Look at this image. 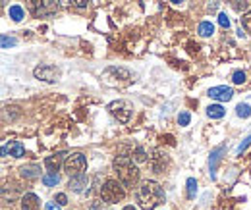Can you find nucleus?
Masks as SVG:
<instances>
[{"label":"nucleus","instance_id":"9","mask_svg":"<svg viewBox=\"0 0 251 210\" xmlns=\"http://www.w3.org/2000/svg\"><path fill=\"white\" fill-rule=\"evenodd\" d=\"M64 156H66L64 152L52 154V156H47V158H45V166H47V170H49V172H58V168L66 162Z\"/></svg>","mask_w":251,"mask_h":210},{"label":"nucleus","instance_id":"19","mask_svg":"<svg viewBox=\"0 0 251 210\" xmlns=\"http://www.w3.org/2000/svg\"><path fill=\"white\" fill-rule=\"evenodd\" d=\"M236 114H238V118H244V120H246V118H250V116H251V106H250V104H246V102H244V104H238Z\"/></svg>","mask_w":251,"mask_h":210},{"label":"nucleus","instance_id":"8","mask_svg":"<svg viewBox=\"0 0 251 210\" xmlns=\"http://www.w3.org/2000/svg\"><path fill=\"white\" fill-rule=\"evenodd\" d=\"M89 185V178H87V174L83 172V174H79V176H74L72 180H70V189L72 191H75V193H85L87 187Z\"/></svg>","mask_w":251,"mask_h":210},{"label":"nucleus","instance_id":"32","mask_svg":"<svg viewBox=\"0 0 251 210\" xmlns=\"http://www.w3.org/2000/svg\"><path fill=\"white\" fill-rule=\"evenodd\" d=\"M58 2H60L62 6H70V4H72V0H58Z\"/></svg>","mask_w":251,"mask_h":210},{"label":"nucleus","instance_id":"28","mask_svg":"<svg viewBox=\"0 0 251 210\" xmlns=\"http://www.w3.org/2000/svg\"><path fill=\"white\" fill-rule=\"evenodd\" d=\"M45 210H62V205H58L56 201H54V203H47V205H45Z\"/></svg>","mask_w":251,"mask_h":210},{"label":"nucleus","instance_id":"22","mask_svg":"<svg viewBox=\"0 0 251 210\" xmlns=\"http://www.w3.org/2000/svg\"><path fill=\"white\" fill-rule=\"evenodd\" d=\"M242 27H244L246 33L251 35V12H246V14L242 16Z\"/></svg>","mask_w":251,"mask_h":210},{"label":"nucleus","instance_id":"31","mask_svg":"<svg viewBox=\"0 0 251 210\" xmlns=\"http://www.w3.org/2000/svg\"><path fill=\"white\" fill-rule=\"evenodd\" d=\"M74 4H75L77 8H85V6L89 4V0H74Z\"/></svg>","mask_w":251,"mask_h":210},{"label":"nucleus","instance_id":"3","mask_svg":"<svg viewBox=\"0 0 251 210\" xmlns=\"http://www.w3.org/2000/svg\"><path fill=\"white\" fill-rule=\"evenodd\" d=\"M100 197H102L104 203L114 205V203L124 201L126 191H124V187L116 180H108V181H104V185H102V189H100Z\"/></svg>","mask_w":251,"mask_h":210},{"label":"nucleus","instance_id":"29","mask_svg":"<svg viewBox=\"0 0 251 210\" xmlns=\"http://www.w3.org/2000/svg\"><path fill=\"white\" fill-rule=\"evenodd\" d=\"M54 201H56V203H58V205H68V197H66V195H64V193H58V195H56V199H54Z\"/></svg>","mask_w":251,"mask_h":210},{"label":"nucleus","instance_id":"2","mask_svg":"<svg viewBox=\"0 0 251 210\" xmlns=\"http://www.w3.org/2000/svg\"><path fill=\"white\" fill-rule=\"evenodd\" d=\"M112 168L118 174V180L122 181L126 187H133L139 181V170L129 156H116L112 162Z\"/></svg>","mask_w":251,"mask_h":210},{"label":"nucleus","instance_id":"34","mask_svg":"<svg viewBox=\"0 0 251 210\" xmlns=\"http://www.w3.org/2000/svg\"><path fill=\"white\" fill-rule=\"evenodd\" d=\"M170 2H174V4H182L184 0H170Z\"/></svg>","mask_w":251,"mask_h":210},{"label":"nucleus","instance_id":"13","mask_svg":"<svg viewBox=\"0 0 251 210\" xmlns=\"http://www.w3.org/2000/svg\"><path fill=\"white\" fill-rule=\"evenodd\" d=\"M20 174H22V178H25V180H35V178L41 176V168H39L37 164H27V166H22V168H20Z\"/></svg>","mask_w":251,"mask_h":210},{"label":"nucleus","instance_id":"5","mask_svg":"<svg viewBox=\"0 0 251 210\" xmlns=\"http://www.w3.org/2000/svg\"><path fill=\"white\" fill-rule=\"evenodd\" d=\"M108 110H110V114L116 118L118 121H129L131 118V106H129V102H126V100H116V102H112L110 106H108Z\"/></svg>","mask_w":251,"mask_h":210},{"label":"nucleus","instance_id":"7","mask_svg":"<svg viewBox=\"0 0 251 210\" xmlns=\"http://www.w3.org/2000/svg\"><path fill=\"white\" fill-rule=\"evenodd\" d=\"M207 94H209L213 100H219V102H228V100L234 96V91H232V87L219 85V87H211Z\"/></svg>","mask_w":251,"mask_h":210},{"label":"nucleus","instance_id":"20","mask_svg":"<svg viewBox=\"0 0 251 210\" xmlns=\"http://www.w3.org/2000/svg\"><path fill=\"white\" fill-rule=\"evenodd\" d=\"M186 185H188V199H195V195H197V181L193 180V178H189L186 181Z\"/></svg>","mask_w":251,"mask_h":210},{"label":"nucleus","instance_id":"15","mask_svg":"<svg viewBox=\"0 0 251 210\" xmlns=\"http://www.w3.org/2000/svg\"><path fill=\"white\" fill-rule=\"evenodd\" d=\"M8 14H10V18H12L14 22H22V20L25 18V12H24V8H22V6H18V4H14V6H10V10H8Z\"/></svg>","mask_w":251,"mask_h":210},{"label":"nucleus","instance_id":"12","mask_svg":"<svg viewBox=\"0 0 251 210\" xmlns=\"http://www.w3.org/2000/svg\"><path fill=\"white\" fill-rule=\"evenodd\" d=\"M25 4H27V8H29V12L35 14L37 18L49 14V10H47V2H43V0H25Z\"/></svg>","mask_w":251,"mask_h":210},{"label":"nucleus","instance_id":"21","mask_svg":"<svg viewBox=\"0 0 251 210\" xmlns=\"http://www.w3.org/2000/svg\"><path fill=\"white\" fill-rule=\"evenodd\" d=\"M133 160L135 162H145L147 160V152H145L143 147H135V150H133Z\"/></svg>","mask_w":251,"mask_h":210},{"label":"nucleus","instance_id":"14","mask_svg":"<svg viewBox=\"0 0 251 210\" xmlns=\"http://www.w3.org/2000/svg\"><path fill=\"white\" fill-rule=\"evenodd\" d=\"M224 114H226V110H224L220 104H211V106L207 108V116H209L211 120H220V118H224Z\"/></svg>","mask_w":251,"mask_h":210},{"label":"nucleus","instance_id":"11","mask_svg":"<svg viewBox=\"0 0 251 210\" xmlns=\"http://www.w3.org/2000/svg\"><path fill=\"white\" fill-rule=\"evenodd\" d=\"M41 209V201L35 193H25L22 197V210H39Z\"/></svg>","mask_w":251,"mask_h":210},{"label":"nucleus","instance_id":"23","mask_svg":"<svg viewBox=\"0 0 251 210\" xmlns=\"http://www.w3.org/2000/svg\"><path fill=\"white\" fill-rule=\"evenodd\" d=\"M232 81H234L236 85H242V83H246V73H244V71H234V75H232Z\"/></svg>","mask_w":251,"mask_h":210},{"label":"nucleus","instance_id":"30","mask_svg":"<svg viewBox=\"0 0 251 210\" xmlns=\"http://www.w3.org/2000/svg\"><path fill=\"white\" fill-rule=\"evenodd\" d=\"M91 209L93 210H106V207H104L100 201H93V203H91Z\"/></svg>","mask_w":251,"mask_h":210},{"label":"nucleus","instance_id":"26","mask_svg":"<svg viewBox=\"0 0 251 210\" xmlns=\"http://www.w3.org/2000/svg\"><path fill=\"white\" fill-rule=\"evenodd\" d=\"M189 120H191V118H189L188 112H182V114L178 116V123H180V125H184V127H186V125L189 123Z\"/></svg>","mask_w":251,"mask_h":210},{"label":"nucleus","instance_id":"18","mask_svg":"<svg viewBox=\"0 0 251 210\" xmlns=\"http://www.w3.org/2000/svg\"><path fill=\"white\" fill-rule=\"evenodd\" d=\"M215 33V25L211 22H201L199 23V35L201 37H211Z\"/></svg>","mask_w":251,"mask_h":210},{"label":"nucleus","instance_id":"1","mask_svg":"<svg viewBox=\"0 0 251 210\" xmlns=\"http://www.w3.org/2000/svg\"><path fill=\"white\" fill-rule=\"evenodd\" d=\"M135 199L143 210H155L164 203V191L157 181H143L135 191Z\"/></svg>","mask_w":251,"mask_h":210},{"label":"nucleus","instance_id":"16","mask_svg":"<svg viewBox=\"0 0 251 210\" xmlns=\"http://www.w3.org/2000/svg\"><path fill=\"white\" fill-rule=\"evenodd\" d=\"M58 181H60V176H58L56 172H49V174L43 176V183H45L47 187H56Z\"/></svg>","mask_w":251,"mask_h":210},{"label":"nucleus","instance_id":"24","mask_svg":"<svg viewBox=\"0 0 251 210\" xmlns=\"http://www.w3.org/2000/svg\"><path fill=\"white\" fill-rule=\"evenodd\" d=\"M16 43H18V41H16V39H12V37H6V35L2 37V48H8V47H14Z\"/></svg>","mask_w":251,"mask_h":210},{"label":"nucleus","instance_id":"27","mask_svg":"<svg viewBox=\"0 0 251 210\" xmlns=\"http://www.w3.org/2000/svg\"><path fill=\"white\" fill-rule=\"evenodd\" d=\"M250 145H251V135H250V137H248V139H244V143H242V145L238 147V154H242V152H244V150L248 149Z\"/></svg>","mask_w":251,"mask_h":210},{"label":"nucleus","instance_id":"10","mask_svg":"<svg viewBox=\"0 0 251 210\" xmlns=\"http://www.w3.org/2000/svg\"><path fill=\"white\" fill-rule=\"evenodd\" d=\"M2 154L4 156H14V158H22L24 154H25V149H24V145L20 143V141H12L10 145H6L4 149H2Z\"/></svg>","mask_w":251,"mask_h":210},{"label":"nucleus","instance_id":"4","mask_svg":"<svg viewBox=\"0 0 251 210\" xmlns=\"http://www.w3.org/2000/svg\"><path fill=\"white\" fill-rule=\"evenodd\" d=\"M85 168H87V160H85V156H83L81 152H74V154H70V156L66 158V162H64V172H66L70 178L83 174Z\"/></svg>","mask_w":251,"mask_h":210},{"label":"nucleus","instance_id":"33","mask_svg":"<svg viewBox=\"0 0 251 210\" xmlns=\"http://www.w3.org/2000/svg\"><path fill=\"white\" fill-rule=\"evenodd\" d=\"M122 210H137V209H135V207H131V205H127V207H124Z\"/></svg>","mask_w":251,"mask_h":210},{"label":"nucleus","instance_id":"17","mask_svg":"<svg viewBox=\"0 0 251 210\" xmlns=\"http://www.w3.org/2000/svg\"><path fill=\"white\" fill-rule=\"evenodd\" d=\"M222 147H217V149L211 152V176L215 178V172H217V164H219V158H220V152H222Z\"/></svg>","mask_w":251,"mask_h":210},{"label":"nucleus","instance_id":"25","mask_svg":"<svg viewBox=\"0 0 251 210\" xmlns=\"http://www.w3.org/2000/svg\"><path fill=\"white\" fill-rule=\"evenodd\" d=\"M219 23H220V27H224V29L230 27V20L226 18V14H219Z\"/></svg>","mask_w":251,"mask_h":210},{"label":"nucleus","instance_id":"6","mask_svg":"<svg viewBox=\"0 0 251 210\" xmlns=\"http://www.w3.org/2000/svg\"><path fill=\"white\" fill-rule=\"evenodd\" d=\"M33 75H35L37 79H41V81L56 83V81H58V77H60V70H58V68H54V66H39V68H35Z\"/></svg>","mask_w":251,"mask_h":210}]
</instances>
